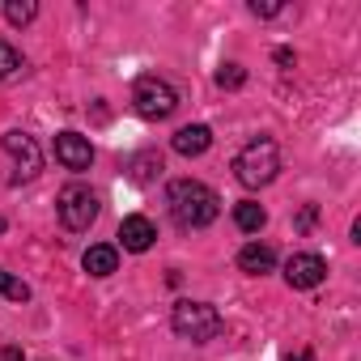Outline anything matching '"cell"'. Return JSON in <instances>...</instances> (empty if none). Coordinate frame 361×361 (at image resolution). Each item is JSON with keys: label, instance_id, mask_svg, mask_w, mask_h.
<instances>
[{"label": "cell", "instance_id": "cell-12", "mask_svg": "<svg viewBox=\"0 0 361 361\" xmlns=\"http://www.w3.org/2000/svg\"><path fill=\"white\" fill-rule=\"evenodd\" d=\"M81 264H85L90 276H111V272L119 268V251L106 247V243H98V247H90V251L81 255Z\"/></svg>", "mask_w": 361, "mask_h": 361}, {"label": "cell", "instance_id": "cell-9", "mask_svg": "<svg viewBox=\"0 0 361 361\" xmlns=\"http://www.w3.org/2000/svg\"><path fill=\"white\" fill-rule=\"evenodd\" d=\"M153 238H157V230H153L149 217H123V226H119V243H123V251H149Z\"/></svg>", "mask_w": 361, "mask_h": 361}, {"label": "cell", "instance_id": "cell-20", "mask_svg": "<svg viewBox=\"0 0 361 361\" xmlns=\"http://www.w3.org/2000/svg\"><path fill=\"white\" fill-rule=\"evenodd\" d=\"M5 361H22V348H5Z\"/></svg>", "mask_w": 361, "mask_h": 361}, {"label": "cell", "instance_id": "cell-10", "mask_svg": "<svg viewBox=\"0 0 361 361\" xmlns=\"http://www.w3.org/2000/svg\"><path fill=\"white\" fill-rule=\"evenodd\" d=\"M174 153H183V157H200L209 145H213V132L204 128V123H188V128H178L174 132Z\"/></svg>", "mask_w": 361, "mask_h": 361}, {"label": "cell", "instance_id": "cell-11", "mask_svg": "<svg viewBox=\"0 0 361 361\" xmlns=\"http://www.w3.org/2000/svg\"><path fill=\"white\" fill-rule=\"evenodd\" d=\"M238 268H243V272H251V276H264V272H272V268H276V251H272V247H264V243H247V247L238 251Z\"/></svg>", "mask_w": 361, "mask_h": 361}, {"label": "cell", "instance_id": "cell-18", "mask_svg": "<svg viewBox=\"0 0 361 361\" xmlns=\"http://www.w3.org/2000/svg\"><path fill=\"white\" fill-rule=\"evenodd\" d=\"M251 13H255V18H276L281 5H259V0H251Z\"/></svg>", "mask_w": 361, "mask_h": 361}, {"label": "cell", "instance_id": "cell-14", "mask_svg": "<svg viewBox=\"0 0 361 361\" xmlns=\"http://www.w3.org/2000/svg\"><path fill=\"white\" fill-rule=\"evenodd\" d=\"M35 13H39L35 0H9L5 5V22L9 26H26V22H35Z\"/></svg>", "mask_w": 361, "mask_h": 361}, {"label": "cell", "instance_id": "cell-2", "mask_svg": "<svg viewBox=\"0 0 361 361\" xmlns=\"http://www.w3.org/2000/svg\"><path fill=\"white\" fill-rule=\"evenodd\" d=\"M276 170H281V153H276V140H268V136L251 140L234 157V174H238L243 188H268L276 178Z\"/></svg>", "mask_w": 361, "mask_h": 361}, {"label": "cell", "instance_id": "cell-15", "mask_svg": "<svg viewBox=\"0 0 361 361\" xmlns=\"http://www.w3.org/2000/svg\"><path fill=\"white\" fill-rule=\"evenodd\" d=\"M0 298H9V302H30V285L18 281L13 272H0Z\"/></svg>", "mask_w": 361, "mask_h": 361}, {"label": "cell", "instance_id": "cell-21", "mask_svg": "<svg viewBox=\"0 0 361 361\" xmlns=\"http://www.w3.org/2000/svg\"><path fill=\"white\" fill-rule=\"evenodd\" d=\"M0 230H5V217H0Z\"/></svg>", "mask_w": 361, "mask_h": 361}, {"label": "cell", "instance_id": "cell-5", "mask_svg": "<svg viewBox=\"0 0 361 361\" xmlns=\"http://www.w3.org/2000/svg\"><path fill=\"white\" fill-rule=\"evenodd\" d=\"M56 209H60V221H64V230H73V234H81V230H90V226L98 221V196H94L90 188H81V183L64 188Z\"/></svg>", "mask_w": 361, "mask_h": 361}, {"label": "cell", "instance_id": "cell-16", "mask_svg": "<svg viewBox=\"0 0 361 361\" xmlns=\"http://www.w3.org/2000/svg\"><path fill=\"white\" fill-rule=\"evenodd\" d=\"M18 68H22V56H18V47L0 39V81H9Z\"/></svg>", "mask_w": 361, "mask_h": 361}, {"label": "cell", "instance_id": "cell-3", "mask_svg": "<svg viewBox=\"0 0 361 361\" xmlns=\"http://www.w3.org/2000/svg\"><path fill=\"white\" fill-rule=\"evenodd\" d=\"M170 327L183 340H192V344H209L221 331V314L209 302H178L174 314H170Z\"/></svg>", "mask_w": 361, "mask_h": 361}, {"label": "cell", "instance_id": "cell-19", "mask_svg": "<svg viewBox=\"0 0 361 361\" xmlns=\"http://www.w3.org/2000/svg\"><path fill=\"white\" fill-rule=\"evenodd\" d=\"M285 361H314V353H310V348H298V353H289Z\"/></svg>", "mask_w": 361, "mask_h": 361}, {"label": "cell", "instance_id": "cell-4", "mask_svg": "<svg viewBox=\"0 0 361 361\" xmlns=\"http://www.w3.org/2000/svg\"><path fill=\"white\" fill-rule=\"evenodd\" d=\"M132 106H136V115H145V119H170L174 106H178V94H174V85L161 81V77H140V81L132 85Z\"/></svg>", "mask_w": 361, "mask_h": 361}, {"label": "cell", "instance_id": "cell-8", "mask_svg": "<svg viewBox=\"0 0 361 361\" xmlns=\"http://www.w3.org/2000/svg\"><path fill=\"white\" fill-rule=\"evenodd\" d=\"M56 157L64 170H90L94 166V145L81 132H60L56 136Z\"/></svg>", "mask_w": 361, "mask_h": 361}, {"label": "cell", "instance_id": "cell-17", "mask_svg": "<svg viewBox=\"0 0 361 361\" xmlns=\"http://www.w3.org/2000/svg\"><path fill=\"white\" fill-rule=\"evenodd\" d=\"M247 81V68H238V64H226V68H217V85L221 90H238Z\"/></svg>", "mask_w": 361, "mask_h": 361}, {"label": "cell", "instance_id": "cell-6", "mask_svg": "<svg viewBox=\"0 0 361 361\" xmlns=\"http://www.w3.org/2000/svg\"><path fill=\"white\" fill-rule=\"evenodd\" d=\"M5 145L9 153H13V161H18V170H13V183L22 188V183H30V178L43 170V149L35 145V136H26V132H5Z\"/></svg>", "mask_w": 361, "mask_h": 361}, {"label": "cell", "instance_id": "cell-1", "mask_svg": "<svg viewBox=\"0 0 361 361\" xmlns=\"http://www.w3.org/2000/svg\"><path fill=\"white\" fill-rule=\"evenodd\" d=\"M166 204H170V217L183 230H204L221 213L217 192L209 183H196V178H174V183L166 188Z\"/></svg>", "mask_w": 361, "mask_h": 361}, {"label": "cell", "instance_id": "cell-7", "mask_svg": "<svg viewBox=\"0 0 361 361\" xmlns=\"http://www.w3.org/2000/svg\"><path fill=\"white\" fill-rule=\"evenodd\" d=\"M285 281H289V289H314V285L327 281V264H323L319 255H310V251L289 255V264H285Z\"/></svg>", "mask_w": 361, "mask_h": 361}, {"label": "cell", "instance_id": "cell-13", "mask_svg": "<svg viewBox=\"0 0 361 361\" xmlns=\"http://www.w3.org/2000/svg\"><path fill=\"white\" fill-rule=\"evenodd\" d=\"M234 221H238V230H243V234H259V230L268 226V213H264V204L243 200V204H234Z\"/></svg>", "mask_w": 361, "mask_h": 361}]
</instances>
